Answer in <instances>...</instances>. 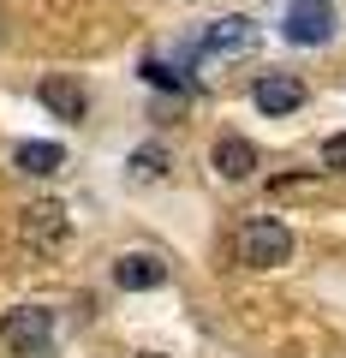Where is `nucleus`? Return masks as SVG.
<instances>
[{
    "mask_svg": "<svg viewBox=\"0 0 346 358\" xmlns=\"http://www.w3.org/2000/svg\"><path fill=\"white\" fill-rule=\"evenodd\" d=\"M251 102L263 108V114H293V108H305V78L293 72H263L251 84Z\"/></svg>",
    "mask_w": 346,
    "mask_h": 358,
    "instance_id": "nucleus-5",
    "label": "nucleus"
},
{
    "mask_svg": "<svg viewBox=\"0 0 346 358\" xmlns=\"http://www.w3.org/2000/svg\"><path fill=\"white\" fill-rule=\"evenodd\" d=\"M18 233H24V245L30 251H42V257H54V251H66V239H72V221H66V209L60 203H30L24 215H18Z\"/></svg>",
    "mask_w": 346,
    "mask_h": 358,
    "instance_id": "nucleus-4",
    "label": "nucleus"
},
{
    "mask_svg": "<svg viewBox=\"0 0 346 358\" xmlns=\"http://www.w3.org/2000/svg\"><path fill=\"white\" fill-rule=\"evenodd\" d=\"M36 96H42V108H48L54 120H84L90 114V96H84V84H78V78H66V72H54V78H42L36 84Z\"/></svg>",
    "mask_w": 346,
    "mask_h": 358,
    "instance_id": "nucleus-6",
    "label": "nucleus"
},
{
    "mask_svg": "<svg viewBox=\"0 0 346 358\" xmlns=\"http://www.w3.org/2000/svg\"><path fill=\"white\" fill-rule=\"evenodd\" d=\"M143 358H161V352H143Z\"/></svg>",
    "mask_w": 346,
    "mask_h": 358,
    "instance_id": "nucleus-14",
    "label": "nucleus"
},
{
    "mask_svg": "<svg viewBox=\"0 0 346 358\" xmlns=\"http://www.w3.org/2000/svg\"><path fill=\"white\" fill-rule=\"evenodd\" d=\"M233 251H239L245 268H281L287 257H293V233H287V221H275V215H251L239 227V239H233Z\"/></svg>",
    "mask_w": 346,
    "mask_h": 358,
    "instance_id": "nucleus-1",
    "label": "nucleus"
},
{
    "mask_svg": "<svg viewBox=\"0 0 346 358\" xmlns=\"http://www.w3.org/2000/svg\"><path fill=\"white\" fill-rule=\"evenodd\" d=\"M257 42H263V30L251 24V18H215V24L203 30V54H221V60H227V54H251Z\"/></svg>",
    "mask_w": 346,
    "mask_h": 358,
    "instance_id": "nucleus-7",
    "label": "nucleus"
},
{
    "mask_svg": "<svg viewBox=\"0 0 346 358\" xmlns=\"http://www.w3.org/2000/svg\"><path fill=\"white\" fill-rule=\"evenodd\" d=\"M322 167H329V173H346V131H334V138L322 143Z\"/></svg>",
    "mask_w": 346,
    "mask_h": 358,
    "instance_id": "nucleus-13",
    "label": "nucleus"
},
{
    "mask_svg": "<svg viewBox=\"0 0 346 358\" xmlns=\"http://www.w3.org/2000/svg\"><path fill=\"white\" fill-rule=\"evenodd\" d=\"M167 162H173V155H167L161 143H143V150H131V162H126V173L138 179V185H150V179H161V173H167Z\"/></svg>",
    "mask_w": 346,
    "mask_h": 358,
    "instance_id": "nucleus-11",
    "label": "nucleus"
},
{
    "mask_svg": "<svg viewBox=\"0 0 346 358\" xmlns=\"http://www.w3.org/2000/svg\"><path fill=\"white\" fill-rule=\"evenodd\" d=\"M13 167H18V173H36V179H48V173H60V167H66V150H60V143H42V138H30V143H18V150H13Z\"/></svg>",
    "mask_w": 346,
    "mask_h": 358,
    "instance_id": "nucleus-10",
    "label": "nucleus"
},
{
    "mask_svg": "<svg viewBox=\"0 0 346 358\" xmlns=\"http://www.w3.org/2000/svg\"><path fill=\"white\" fill-rule=\"evenodd\" d=\"M48 334H54V310H42V305H18L0 317V341L18 358H48Z\"/></svg>",
    "mask_w": 346,
    "mask_h": 358,
    "instance_id": "nucleus-2",
    "label": "nucleus"
},
{
    "mask_svg": "<svg viewBox=\"0 0 346 358\" xmlns=\"http://www.w3.org/2000/svg\"><path fill=\"white\" fill-rule=\"evenodd\" d=\"M334 24H340L334 0H293L281 30H287V42H298V48H322V42H334Z\"/></svg>",
    "mask_w": 346,
    "mask_h": 358,
    "instance_id": "nucleus-3",
    "label": "nucleus"
},
{
    "mask_svg": "<svg viewBox=\"0 0 346 358\" xmlns=\"http://www.w3.org/2000/svg\"><path fill=\"white\" fill-rule=\"evenodd\" d=\"M161 281H167V263L150 257V251H131V257L114 263V287H126V293H155Z\"/></svg>",
    "mask_w": 346,
    "mask_h": 358,
    "instance_id": "nucleus-8",
    "label": "nucleus"
},
{
    "mask_svg": "<svg viewBox=\"0 0 346 358\" xmlns=\"http://www.w3.org/2000/svg\"><path fill=\"white\" fill-rule=\"evenodd\" d=\"M209 162H215V173H221V179H251V173H257V143H251V138H239V131H227V138H215Z\"/></svg>",
    "mask_w": 346,
    "mask_h": 358,
    "instance_id": "nucleus-9",
    "label": "nucleus"
},
{
    "mask_svg": "<svg viewBox=\"0 0 346 358\" xmlns=\"http://www.w3.org/2000/svg\"><path fill=\"white\" fill-rule=\"evenodd\" d=\"M143 78H150V84H161V90H173V96H185V78H180V72H167L161 60H143Z\"/></svg>",
    "mask_w": 346,
    "mask_h": 358,
    "instance_id": "nucleus-12",
    "label": "nucleus"
}]
</instances>
